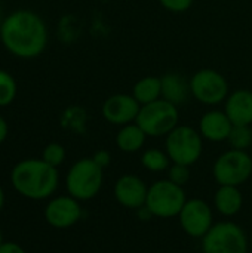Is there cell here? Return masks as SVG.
I'll list each match as a JSON object with an SVG mask.
<instances>
[{
	"instance_id": "1",
	"label": "cell",
	"mask_w": 252,
	"mask_h": 253,
	"mask_svg": "<svg viewBox=\"0 0 252 253\" xmlns=\"http://www.w3.org/2000/svg\"><path fill=\"white\" fill-rule=\"evenodd\" d=\"M48 40L46 22L30 9L13 10L1 22L0 42L10 55L19 59H33L42 55Z\"/></svg>"
},
{
	"instance_id": "2",
	"label": "cell",
	"mask_w": 252,
	"mask_h": 253,
	"mask_svg": "<svg viewBox=\"0 0 252 253\" xmlns=\"http://www.w3.org/2000/svg\"><path fill=\"white\" fill-rule=\"evenodd\" d=\"M13 190L30 200H45L53 196L59 184L58 168H53L42 159H24L18 162L10 172Z\"/></svg>"
},
{
	"instance_id": "3",
	"label": "cell",
	"mask_w": 252,
	"mask_h": 253,
	"mask_svg": "<svg viewBox=\"0 0 252 253\" xmlns=\"http://www.w3.org/2000/svg\"><path fill=\"white\" fill-rule=\"evenodd\" d=\"M104 182V169L100 168L92 157L79 159L67 172L65 187L71 197L79 202L94 199Z\"/></svg>"
},
{
	"instance_id": "4",
	"label": "cell",
	"mask_w": 252,
	"mask_h": 253,
	"mask_svg": "<svg viewBox=\"0 0 252 253\" xmlns=\"http://www.w3.org/2000/svg\"><path fill=\"white\" fill-rule=\"evenodd\" d=\"M135 123L147 136H168L180 125V108L160 98L154 102L141 105Z\"/></svg>"
},
{
	"instance_id": "5",
	"label": "cell",
	"mask_w": 252,
	"mask_h": 253,
	"mask_svg": "<svg viewBox=\"0 0 252 253\" xmlns=\"http://www.w3.org/2000/svg\"><path fill=\"white\" fill-rule=\"evenodd\" d=\"M187 199L184 188L169 179L156 181L149 187L146 206L156 218H175L180 215Z\"/></svg>"
},
{
	"instance_id": "6",
	"label": "cell",
	"mask_w": 252,
	"mask_h": 253,
	"mask_svg": "<svg viewBox=\"0 0 252 253\" xmlns=\"http://www.w3.org/2000/svg\"><path fill=\"white\" fill-rule=\"evenodd\" d=\"M190 95L198 102L215 107L224 104L230 93V86L223 73L215 68H201L190 79Z\"/></svg>"
},
{
	"instance_id": "7",
	"label": "cell",
	"mask_w": 252,
	"mask_h": 253,
	"mask_svg": "<svg viewBox=\"0 0 252 253\" xmlns=\"http://www.w3.org/2000/svg\"><path fill=\"white\" fill-rule=\"evenodd\" d=\"M165 151L172 163L192 166L202 156L203 138L198 129L187 125H178L166 136Z\"/></svg>"
},
{
	"instance_id": "8",
	"label": "cell",
	"mask_w": 252,
	"mask_h": 253,
	"mask_svg": "<svg viewBox=\"0 0 252 253\" xmlns=\"http://www.w3.org/2000/svg\"><path fill=\"white\" fill-rule=\"evenodd\" d=\"M214 178L218 185L241 187L252 175V157L248 151L227 150L214 163Z\"/></svg>"
},
{
	"instance_id": "9",
	"label": "cell",
	"mask_w": 252,
	"mask_h": 253,
	"mask_svg": "<svg viewBox=\"0 0 252 253\" xmlns=\"http://www.w3.org/2000/svg\"><path fill=\"white\" fill-rule=\"evenodd\" d=\"M248 237L235 222H218L202 239L203 253H248Z\"/></svg>"
},
{
	"instance_id": "10",
	"label": "cell",
	"mask_w": 252,
	"mask_h": 253,
	"mask_svg": "<svg viewBox=\"0 0 252 253\" xmlns=\"http://www.w3.org/2000/svg\"><path fill=\"white\" fill-rule=\"evenodd\" d=\"M178 218L183 231L193 239H203L214 227L212 209L202 199L187 200Z\"/></svg>"
},
{
	"instance_id": "11",
	"label": "cell",
	"mask_w": 252,
	"mask_h": 253,
	"mask_svg": "<svg viewBox=\"0 0 252 253\" xmlns=\"http://www.w3.org/2000/svg\"><path fill=\"white\" fill-rule=\"evenodd\" d=\"M43 216L46 222L58 230H65L76 225L82 218L80 202L74 197L59 196L53 197L48 202L43 211Z\"/></svg>"
},
{
	"instance_id": "12",
	"label": "cell",
	"mask_w": 252,
	"mask_h": 253,
	"mask_svg": "<svg viewBox=\"0 0 252 253\" xmlns=\"http://www.w3.org/2000/svg\"><path fill=\"white\" fill-rule=\"evenodd\" d=\"M140 108L141 105L132 93H114L102 102L101 114L105 122L116 126H125L137 120Z\"/></svg>"
},
{
	"instance_id": "13",
	"label": "cell",
	"mask_w": 252,
	"mask_h": 253,
	"mask_svg": "<svg viewBox=\"0 0 252 253\" xmlns=\"http://www.w3.org/2000/svg\"><path fill=\"white\" fill-rule=\"evenodd\" d=\"M149 187L137 175H123L114 184V199L128 209H140L146 205Z\"/></svg>"
},
{
	"instance_id": "14",
	"label": "cell",
	"mask_w": 252,
	"mask_h": 253,
	"mask_svg": "<svg viewBox=\"0 0 252 253\" xmlns=\"http://www.w3.org/2000/svg\"><path fill=\"white\" fill-rule=\"evenodd\" d=\"M233 129V123L224 113V110H209L202 114L198 130L203 139L211 142H224Z\"/></svg>"
},
{
	"instance_id": "15",
	"label": "cell",
	"mask_w": 252,
	"mask_h": 253,
	"mask_svg": "<svg viewBox=\"0 0 252 253\" xmlns=\"http://www.w3.org/2000/svg\"><path fill=\"white\" fill-rule=\"evenodd\" d=\"M224 113L233 123V126H251L252 125V90L236 89L229 93L224 101Z\"/></svg>"
},
{
	"instance_id": "16",
	"label": "cell",
	"mask_w": 252,
	"mask_h": 253,
	"mask_svg": "<svg viewBox=\"0 0 252 253\" xmlns=\"http://www.w3.org/2000/svg\"><path fill=\"white\" fill-rule=\"evenodd\" d=\"M190 95V84L184 76L178 73H166L162 76V98L171 104L180 107L183 105Z\"/></svg>"
},
{
	"instance_id": "17",
	"label": "cell",
	"mask_w": 252,
	"mask_h": 253,
	"mask_svg": "<svg viewBox=\"0 0 252 253\" xmlns=\"http://www.w3.org/2000/svg\"><path fill=\"white\" fill-rule=\"evenodd\" d=\"M215 209L223 216H235L241 212L244 205V197L239 187L232 185H220L214 197Z\"/></svg>"
},
{
	"instance_id": "18",
	"label": "cell",
	"mask_w": 252,
	"mask_h": 253,
	"mask_svg": "<svg viewBox=\"0 0 252 253\" xmlns=\"http://www.w3.org/2000/svg\"><path fill=\"white\" fill-rule=\"evenodd\" d=\"M147 139V135L144 130L134 122L125 126H120L117 135H116V147L123 153H137L144 147V142Z\"/></svg>"
},
{
	"instance_id": "19",
	"label": "cell",
	"mask_w": 252,
	"mask_h": 253,
	"mask_svg": "<svg viewBox=\"0 0 252 253\" xmlns=\"http://www.w3.org/2000/svg\"><path fill=\"white\" fill-rule=\"evenodd\" d=\"M132 96L138 101L140 105L154 102L162 98V77L146 76L137 80L132 87Z\"/></svg>"
},
{
	"instance_id": "20",
	"label": "cell",
	"mask_w": 252,
	"mask_h": 253,
	"mask_svg": "<svg viewBox=\"0 0 252 253\" xmlns=\"http://www.w3.org/2000/svg\"><path fill=\"white\" fill-rule=\"evenodd\" d=\"M171 159L166 151L159 148H149L141 154V165L150 172H163L171 166Z\"/></svg>"
},
{
	"instance_id": "21",
	"label": "cell",
	"mask_w": 252,
	"mask_h": 253,
	"mask_svg": "<svg viewBox=\"0 0 252 253\" xmlns=\"http://www.w3.org/2000/svg\"><path fill=\"white\" fill-rule=\"evenodd\" d=\"M18 95V83L15 80V77L0 68V108L3 107H9Z\"/></svg>"
},
{
	"instance_id": "22",
	"label": "cell",
	"mask_w": 252,
	"mask_h": 253,
	"mask_svg": "<svg viewBox=\"0 0 252 253\" xmlns=\"http://www.w3.org/2000/svg\"><path fill=\"white\" fill-rule=\"evenodd\" d=\"M227 142L230 148L247 151L252 145V129L251 126H233Z\"/></svg>"
},
{
	"instance_id": "23",
	"label": "cell",
	"mask_w": 252,
	"mask_h": 253,
	"mask_svg": "<svg viewBox=\"0 0 252 253\" xmlns=\"http://www.w3.org/2000/svg\"><path fill=\"white\" fill-rule=\"evenodd\" d=\"M65 156H67V153H65L64 145H61L59 142H49L43 148L40 159L43 162H46L48 165H50L53 168H58V166H61L64 163Z\"/></svg>"
},
{
	"instance_id": "24",
	"label": "cell",
	"mask_w": 252,
	"mask_h": 253,
	"mask_svg": "<svg viewBox=\"0 0 252 253\" xmlns=\"http://www.w3.org/2000/svg\"><path fill=\"white\" fill-rule=\"evenodd\" d=\"M85 120H86V114L79 107H70L62 114V126L68 127V129H73V130L82 129Z\"/></svg>"
},
{
	"instance_id": "25",
	"label": "cell",
	"mask_w": 252,
	"mask_h": 253,
	"mask_svg": "<svg viewBox=\"0 0 252 253\" xmlns=\"http://www.w3.org/2000/svg\"><path fill=\"white\" fill-rule=\"evenodd\" d=\"M190 166L186 165H180V163H172L168 169V179L172 181L174 184L180 185L184 188V185L189 184L190 181Z\"/></svg>"
},
{
	"instance_id": "26",
	"label": "cell",
	"mask_w": 252,
	"mask_h": 253,
	"mask_svg": "<svg viewBox=\"0 0 252 253\" xmlns=\"http://www.w3.org/2000/svg\"><path fill=\"white\" fill-rule=\"evenodd\" d=\"M159 3L171 13H184L193 6L195 0H159Z\"/></svg>"
},
{
	"instance_id": "27",
	"label": "cell",
	"mask_w": 252,
	"mask_h": 253,
	"mask_svg": "<svg viewBox=\"0 0 252 253\" xmlns=\"http://www.w3.org/2000/svg\"><path fill=\"white\" fill-rule=\"evenodd\" d=\"M92 159H94V162H95L100 168H102V169H105V168L110 166V163H111V154H110V151H107V150H98V151H95L94 156H92Z\"/></svg>"
},
{
	"instance_id": "28",
	"label": "cell",
	"mask_w": 252,
	"mask_h": 253,
	"mask_svg": "<svg viewBox=\"0 0 252 253\" xmlns=\"http://www.w3.org/2000/svg\"><path fill=\"white\" fill-rule=\"evenodd\" d=\"M0 253H25V251L15 242H3L0 246Z\"/></svg>"
},
{
	"instance_id": "29",
	"label": "cell",
	"mask_w": 252,
	"mask_h": 253,
	"mask_svg": "<svg viewBox=\"0 0 252 253\" xmlns=\"http://www.w3.org/2000/svg\"><path fill=\"white\" fill-rule=\"evenodd\" d=\"M9 135V125L6 122V119L3 116H0V145L6 141Z\"/></svg>"
},
{
	"instance_id": "30",
	"label": "cell",
	"mask_w": 252,
	"mask_h": 253,
	"mask_svg": "<svg viewBox=\"0 0 252 253\" xmlns=\"http://www.w3.org/2000/svg\"><path fill=\"white\" fill-rule=\"evenodd\" d=\"M138 211V216H140V219L141 221H149V219H151V218H154L153 216V213L149 211V208L144 205L143 208H140V209H137Z\"/></svg>"
},
{
	"instance_id": "31",
	"label": "cell",
	"mask_w": 252,
	"mask_h": 253,
	"mask_svg": "<svg viewBox=\"0 0 252 253\" xmlns=\"http://www.w3.org/2000/svg\"><path fill=\"white\" fill-rule=\"evenodd\" d=\"M4 202H6V196H4L3 188L0 187V212H1V209L4 208Z\"/></svg>"
},
{
	"instance_id": "32",
	"label": "cell",
	"mask_w": 252,
	"mask_h": 253,
	"mask_svg": "<svg viewBox=\"0 0 252 253\" xmlns=\"http://www.w3.org/2000/svg\"><path fill=\"white\" fill-rule=\"evenodd\" d=\"M3 13H1V7H0V27H1V22H3Z\"/></svg>"
},
{
	"instance_id": "33",
	"label": "cell",
	"mask_w": 252,
	"mask_h": 253,
	"mask_svg": "<svg viewBox=\"0 0 252 253\" xmlns=\"http://www.w3.org/2000/svg\"><path fill=\"white\" fill-rule=\"evenodd\" d=\"M3 242H4V240H3V234H1V230H0V246H1Z\"/></svg>"
},
{
	"instance_id": "34",
	"label": "cell",
	"mask_w": 252,
	"mask_h": 253,
	"mask_svg": "<svg viewBox=\"0 0 252 253\" xmlns=\"http://www.w3.org/2000/svg\"><path fill=\"white\" fill-rule=\"evenodd\" d=\"M250 246H251V251H252V239H251V243H250Z\"/></svg>"
}]
</instances>
